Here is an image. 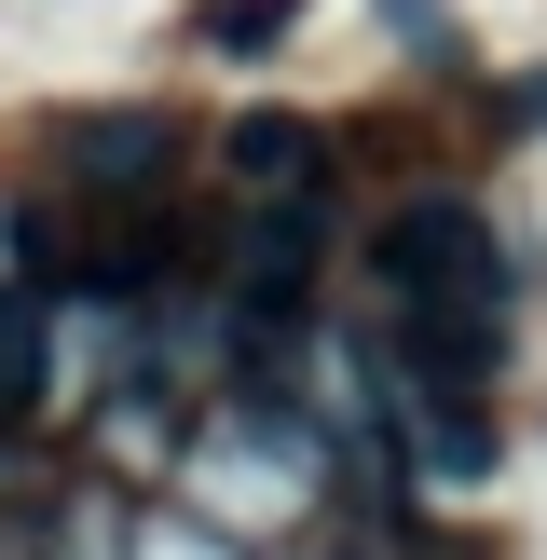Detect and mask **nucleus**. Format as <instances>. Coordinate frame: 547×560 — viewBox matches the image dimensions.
I'll return each mask as SVG.
<instances>
[{"mask_svg": "<svg viewBox=\"0 0 547 560\" xmlns=\"http://www.w3.org/2000/svg\"><path fill=\"white\" fill-rule=\"evenodd\" d=\"M233 178L260 191V206H315V191H328V151L301 124H274V109H246V124H233Z\"/></svg>", "mask_w": 547, "mask_h": 560, "instance_id": "nucleus-2", "label": "nucleus"}, {"mask_svg": "<svg viewBox=\"0 0 547 560\" xmlns=\"http://www.w3.org/2000/svg\"><path fill=\"white\" fill-rule=\"evenodd\" d=\"M301 27V0H191V42L206 55H274Z\"/></svg>", "mask_w": 547, "mask_h": 560, "instance_id": "nucleus-3", "label": "nucleus"}, {"mask_svg": "<svg viewBox=\"0 0 547 560\" xmlns=\"http://www.w3.org/2000/svg\"><path fill=\"white\" fill-rule=\"evenodd\" d=\"M315 206H260V219H246V273H233V288H246V315H301V301H315Z\"/></svg>", "mask_w": 547, "mask_h": 560, "instance_id": "nucleus-1", "label": "nucleus"}, {"mask_svg": "<svg viewBox=\"0 0 547 560\" xmlns=\"http://www.w3.org/2000/svg\"><path fill=\"white\" fill-rule=\"evenodd\" d=\"M151 151H178V137H151V124H96V137H82V178L124 191V178H151Z\"/></svg>", "mask_w": 547, "mask_h": 560, "instance_id": "nucleus-4", "label": "nucleus"}]
</instances>
